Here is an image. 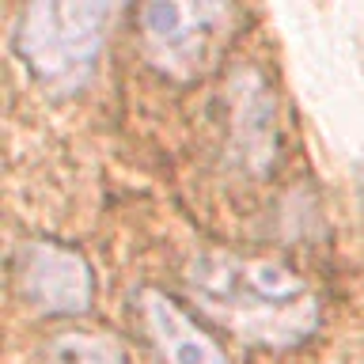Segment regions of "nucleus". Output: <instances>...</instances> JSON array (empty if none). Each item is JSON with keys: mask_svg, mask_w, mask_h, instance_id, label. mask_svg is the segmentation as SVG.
Listing matches in <instances>:
<instances>
[{"mask_svg": "<svg viewBox=\"0 0 364 364\" xmlns=\"http://www.w3.org/2000/svg\"><path fill=\"white\" fill-rule=\"evenodd\" d=\"M190 300L247 346L292 349L318 326V300L304 277L273 258L198 255L186 269Z\"/></svg>", "mask_w": 364, "mask_h": 364, "instance_id": "1", "label": "nucleus"}, {"mask_svg": "<svg viewBox=\"0 0 364 364\" xmlns=\"http://www.w3.org/2000/svg\"><path fill=\"white\" fill-rule=\"evenodd\" d=\"M110 16L114 4L99 0H38L19 8L11 46L50 95H73L95 76Z\"/></svg>", "mask_w": 364, "mask_h": 364, "instance_id": "2", "label": "nucleus"}, {"mask_svg": "<svg viewBox=\"0 0 364 364\" xmlns=\"http://www.w3.org/2000/svg\"><path fill=\"white\" fill-rule=\"evenodd\" d=\"M235 16L239 11L232 4H144L136 11V27L148 65L171 80H198L216 65L232 38Z\"/></svg>", "mask_w": 364, "mask_h": 364, "instance_id": "3", "label": "nucleus"}, {"mask_svg": "<svg viewBox=\"0 0 364 364\" xmlns=\"http://www.w3.org/2000/svg\"><path fill=\"white\" fill-rule=\"evenodd\" d=\"M16 284L42 315H84L95 296V273L87 258L53 239H27L16 250Z\"/></svg>", "mask_w": 364, "mask_h": 364, "instance_id": "4", "label": "nucleus"}, {"mask_svg": "<svg viewBox=\"0 0 364 364\" xmlns=\"http://www.w3.org/2000/svg\"><path fill=\"white\" fill-rule=\"evenodd\" d=\"M141 315H144V330L164 364H232L220 341L193 323L171 296L144 289Z\"/></svg>", "mask_w": 364, "mask_h": 364, "instance_id": "5", "label": "nucleus"}, {"mask_svg": "<svg viewBox=\"0 0 364 364\" xmlns=\"http://www.w3.org/2000/svg\"><path fill=\"white\" fill-rule=\"evenodd\" d=\"M232 141L235 156L250 171H266L273 152H277V125H273V99L269 87L255 73L239 76L232 87Z\"/></svg>", "mask_w": 364, "mask_h": 364, "instance_id": "6", "label": "nucleus"}, {"mask_svg": "<svg viewBox=\"0 0 364 364\" xmlns=\"http://www.w3.org/2000/svg\"><path fill=\"white\" fill-rule=\"evenodd\" d=\"M46 364H129V360L110 338L87 334V330H65V334L50 338Z\"/></svg>", "mask_w": 364, "mask_h": 364, "instance_id": "7", "label": "nucleus"}]
</instances>
